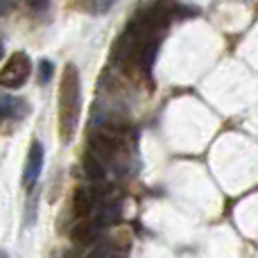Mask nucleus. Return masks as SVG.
<instances>
[{
	"label": "nucleus",
	"instance_id": "1",
	"mask_svg": "<svg viewBox=\"0 0 258 258\" xmlns=\"http://www.w3.org/2000/svg\"><path fill=\"white\" fill-rule=\"evenodd\" d=\"M82 113V80L75 63H66L59 84V134L63 143L75 138Z\"/></svg>",
	"mask_w": 258,
	"mask_h": 258
},
{
	"label": "nucleus",
	"instance_id": "2",
	"mask_svg": "<svg viewBox=\"0 0 258 258\" xmlns=\"http://www.w3.org/2000/svg\"><path fill=\"white\" fill-rule=\"evenodd\" d=\"M32 73V61L25 52H14L0 71V86L9 91L21 89Z\"/></svg>",
	"mask_w": 258,
	"mask_h": 258
},
{
	"label": "nucleus",
	"instance_id": "3",
	"mask_svg": "<svg viewBox=\"0 0 258 258\" xmlns=\"http://www.w3.org/2000/svg\"><path fill=\"white\" fill-rule=\"evenodd\" d=\"M41 168H43V145L39 141H34L30 145V152H27V161H25V172H23V183L27 188H32L36 183L41 174Z\"/></svg>",
	"mask_w": 258,
	"mask_h": 258
},
{
	"label": "nucleus",
	"instance_id": "4",
	"mask_svg": "<svg viewBox=\"0 0 258 258\" xmlns=\"http://www.w3.org/2000/svg\"><path fill=\"white\" fill-rule=\"evenodd\" d=\"M30 113L25 100L14 98V95H0V122L3 120H21Z\"/></svg>",
	"mask_w": 258,
	"mask_h": 258
},
{
	"label": "nucleus",
	"instance_id": "5",
	"mask_svg": "<svg viewBox=\"0 0 258 258\" xmlns=\"http://www.w3.org/2000/svg\"><path fill=\"white\" fill-rule=\"evenodd\" d=\"M91 150H93L102 161H107V159H113V156L118 154L120 143H118L116 136L102 132V134H98V136H93V141H91Z\"/></svg>",
	"mask_w": 258,
	"mask_h": 258
},
{
	"label": "nucleus",
	"instance_id": "6",
	"mask_svg": "<svg viewBox=\"0 0 258 258\" xmlns=\"http://www.w3.org/2000/svg\"><path fill=\"white\" fill-rule=\"evenodd\" d=\"M100 227H102L100 220H89V222L77 224L71 233L73 242H75V245H91V242H95L100 236Z\"/></svg>",
	"mask_w": 258,
	"mask_h": 258
},
{
	"label": "nucleus",
	"instance_id": "7",
	"mask_svg": "<svg viewBox=\"0 0 258 258\" xmlns=\"http://www.w3.org/2000/svg\"><path fill=\"white\" fill-rule=\"evenodd\" d=\"M95 206V195L91 188H75V192H73V211H75L77 218H89L91 211H93Z\"/></svg>",
	"mask_w": 258,
	"mask_h": 258
},
{
	"label": "nucleus",
	"instance_id": "8",
	"mask_svg": "<svg viewBox=\"0 0 258 258\" xmlns=\"http://www.w3.org/2000/svg\"><path fill=\"white\" fill-rule=\"evenodd\" d=\"M82 165H84V172L89 179H93V181H100V179H104V174H107V168H104V161L100 159L98 154H95L93 150H89L84 154V159H82Z\"/></svg>",
	"mask_w": 258,
	"mask_h": 258
},
{
	"label": "nucleus",
	"instance_id": "9",
	"mask_svg": "<svg viewBox=\"0 0 258 258\" xmlns=\"http://www.w3.org/2000/svg\"><path fill=\"white\" fill-rule=\"evenodd\" d=\"M113 3H116V0H82L84 9H86V12H91V14H104V12H109V9L113 7Z\"/></svg>",
	"mask_w": 258,
	"mask_h": 258
},
{
	"label": "nucleus",
	"instance_id": "10",
	"mask_svg": "<svg viewBox=\"0 0 258 258\" xmlns=\"http://www.w3.org/2000/svg\"><path fill=\"white\" fill-rule=\"evenodd\" d=\"M54 75V66L52 61H48V59H43V61L39 63V82L41 84H45V82H50Z\"/></svg>",
	"mask_w": 258,
	"mask_h": 258
},
{
	"label": "nucleus",
	"instance_id": "11",
	"mask_svg": "<svg viewBox=\"0 0 258 258\" xmlns=\"http://www.w3.org/2000/svg\"><path fill=\"white\" fill-rule=\"evenodd\" d=\"M89 258H113V254H111V247H107V245L98 247V249L91 251V256H89Z\"/></svg>",
	"mask_w": 258,
	"mask_h": 258
},
{
	"label": "nucleus",
	"instance_id": "12",
	"mask_svg": "<svg viewBox=\"0 0 258 258\" xmlns=\"http://www.w3.org/2000/svg\"><path fill=\"white\" fill-rule=\"evenodd\" d=\"M23 3L27 5L30 9H34V12H39V9H45L50 5V0H23Z\"/></svg>",
	"mask_w": 258,
	"mask_h": 258
},
{
	"label": "nucleus",
	"instance_id": "13",
	"mask_svg": "<svg viewBox=\"0 0 258 258\" xmlns=\"http://www.w3.org/2000/svg\"><path fill=\"white\" fill-rule=\"evenodd\" d=\"M12 9H14V0H0V18L7 16Z\"/></svg>",
	"mask_w": 258,
	"mask_h": 258
},
{
	"label": "nucleus",
	"instance_id": "14",
	"mask_svg": "<svg viewBox=\"0 0 258 258\" xmlns=\"http://www.w3.org/2000/svg\"><path fill=\"white\" fill-rule=\"evenodd\" d=\"M3 57H5V48H3V43H0V61H3Z\"/></svg>",
	"mask_w": 258,
	"mask_h": 258
},
{
	"label": "nucleus",
	"instance_id": "15",
	"mask_svg": "<svg viewBox=\"0 0 258 258\" xmlns=\"http://www.w3.org/2000/svg\"><path fill=\"white\" fill-rule=\"evenodd\" d=\"M0 258H9L7 254H5V251H0Z\"/></svg>",
	"mask_w": 258,
	"mask_h": 258
}]
</instances>
